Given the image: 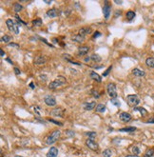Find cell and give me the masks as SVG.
Listing matches in <instances>:
<instances>
[{
	"instance_id": "3",
	"label": "cell",
	"mask_w": 154,
	"mask_h": 157,
	"mask_svg": "<svg viewBox=\"0 0 154 157\" xmlns=\"http://www.w3.org/2000/svg\"><path fill=\"white\" fill-rule=\"evenodd\" d=\"M6 25H7L8 29H9L10 32L14 33L15 34H19V27H18V25H17L14 21H13L12 19H8V20L6 21Z\"/></svg>"
},
{
	"instance_id": "6",
	"label": "cell",
	"mask_w": 154,
	"mask_h": 157,
	"mask_svg": "<svg viewBox=\"0 0 154 157\" xmlns=\"http://www.w3.org/2000/svg\"><path fill=\"white\" fill-rule=\"evenodd\" d=\"M44 101H45V103L47 104L48 106H50V107L56 105V100H55V98H54L53 96H50V95H47V96L45 97Z\"/></svg>"
},
{
	"instance_id": "13",
	"label": "cell",
	"mask_w": 154,
	"mask_h": 157,
	"mask_svg": "<svg viewBox=\"0 0 154 157\" xmlns=\"http://www.w3.org/2000/svg\"><path fill=\"white\" fill-rule=\"evenodd\" d=\"M132 74L137 77H144L145 75H146L144 70H139V69H133V70H132Z\"/></svg>"
},
{
	"instance_id": "20",
	"label": "cell",
	"mask_w": 154,
	"mask_h": 157,
	"mask_svg": "<svg viewBox=\"0 0 154 157\" xmlns=\"http://www.w3.org/2000/svg\"><path fill=\"white\" fill-rule=\"evenodd\" d=\"M136 130V128L135 127H127V128H124V129H121L120 131H123V132H132V131H135Z\"/></svg>"
},
{
	"instance_id": "27",
	"label": "cell",
	"mask_w": 154,
	"mask_h": 157,
	"mask_svg": "<svg viewBox=\"0 0 154 157\" xmlns=\"http://www.w3.org/2000/svg\"><path fill=\"white\" fill-rule=\"evenodd\" d=\"M154 155V150H148L146 151L145 153V157H152Z\"/></svg>"
},
{
	"instance_id": "16",
	"label": "cell",
	"mask_w": 154,
	"mask_h": 157,
	"mask_svg": "<svg viewBox=\"0 0 154 157\" xmlns=\"http://www.w3.org/2000/svg\"><path fill=\"white\" fill-rule=\"evenodd\" d=\"M51 114L53 115V116H59V117H62L63 116V110H61V109H55L51 111Z\"/></svg>"
},
{
	"instance_id": "10",
	"label": "cell",
	"mask_w": 154,
	"mask_h": 157,
	"mask_svg": "<svg viewBox=\"0 0 154 157\" xmlns=\"http://www.w3.org/2000/svg\"><path fill=\"white\" fill-rule=\"evenodd\" d=\"M57 155H58V150L55 147L50 148L47 153V157H56Z\"/></svg>"
},
{
	"instance_id": "21",
	"label": "cell",
	"mask_w": 154,
	"mask_h": 157,
	"mask_svg": "<svg viewBox=\"0 0 154 157\" xmlns=\"http://www.w3.org/2000/svg\"><path fill=\"white\" fill-rule=\"evenodd\" d=\"M46 62V58L44 56H38L35 58V61H34V63L35 64H43Z\"/></svg>"
},
{
	"instance_id": "39",
	"label": "cell",
	"mask_w": 154,
	"mask_h": 157,
	"mask_svg": "<svg viewBox=\"0 0 154 157\" xmlns=\"http://www.w3.org/2000/svg\"><path fill=\"white\" fill-rule=\"evenodd\" d=\"M14 72H15V74H17V75H18V74H20V70H18L17 68H14Z\"/></svg>"
},
{
	"instance_id": "30",
	"label": "cell",
	"mask_w": 154,
	"mask_h": 157,
	"mask_svg": "<svg viewBox=\"0 0 154 157\" xmlns=\"http://www.w3.org/2000/svg\"><path fill=\"white\" fill-rule=\"evenodd\" d=\"M86 135H87V136H89V138H90V139H91V140H93L94 138L96 137V133H95V132H91V131H90V132H87V133H86Z\"/></svg>"
},
{
	"instance_id": "38",
	"label": "cell",
	"mask_w": 154,
	"mask_h": 157,
	"mask_svg": "<svg viewBox=\"0 0 154 157\" xmlns=\"http://www.w3.org/2000/svg\"><path fill=\"white\" fill-rule=\"evenodd\" d=\"M92 94H93V95H94L95 97H96V98H99V97H100L99 93H98V92H96L95 90H92Z\"/></svg>"
},
{
	"instance_id": "42",
	"label": "cell",
	"mask_w": 154,
	"mask_h": 157,
	"mask_svg": "<svg viewBox=\"0 0 154 157\" xmlns=\"http://www.w3.org/2000/svg\"><path fill=\"white\" fill-rule=\"evenodd\" d=\"M126 157H139V156H138V155H134L133 154V155H127Z\"/></svg>"
},
{
	"instance_id": "9",
	"label": "cell",
	"mask_w": 154,
	"mask_h": 157,
	"mask_svg": "<svg viewBox=\"0 0 154 157\" xmlns=\"http://www.w3.org/2000/svg\"><path fill=\"white\" fill-rule=\"evenodd\" d=\"M95 106H97L95 102H87V103H84L83 104V108H84V110H93Z\"/></svg>"
},
{
	"instance_id": "44",
	"label": "cell",
	"mask_w": 154,
	"mask_h": 157,
	"mask_svg": "<svg viewBox=\"0 0 154 157\" xmlns=\"http://www.w3.org/2000/svg\"><path fill=\"white\" fill-rule=\"evenodd\" d=\"M114 2H115V3H116V4H119V5H120V4H122V3H123L122 1H114Z\"/></svg>"
},
{
	"instance_id": "24",
	"label": "cell",
	"mask_w": 154,
	"mask_h": 157,
	"mask_svg": "<svg viewBox=\"0 0 154 157\" xmlns=\"http://www.w3.org/2000/svg\"><path fill=\"white\" fill-rule=\"evenodd\" d=\"M112 155V152H111V150L109 149H107V150H105L103 151V156L104 157H111Z\"/></svg>"
},
{
	"instance_id": "46",
	"label": "cell",
	"mask_w": 154,
	"mask_h": 157,
	"mask_svg": "<svg viewBox=\"0 0 154 157\" xmlns=\"http://www.w3.org/2000/svg\"><path fill=\"white\" fill-rule=\"evenodd\" d=\"M1 56H4V51L1 50Z\"/></svg>"
},
{
	"instance_id": "15",
	"label": "cell",
	"mask_w": 154,
	"mask_h": 157,
	"mask_svg": "<svg viewBox=\"0 0 154 157\" xmlns=\"http://www.w3.org/2000/svg\"><path fill=\"white\" fill-rule=\"evenodd\" d=\"M91 77L93 79V80H95L96 82H98V83H100L101 81H102L101 76L98 74H96L95 71H91Z\"/></svg>"
},
{
	"instance_id": "25",
	"label": "cell",
	"mask_w": 154,
	"mask_h": 157,
	"mask_svg": "<svg viewBox=\"0 0 154 157\" xmlns=\"http://www.w3.org/2000/svg\"><path fill=\"white\" fill-rule=\"evenodd\" d=\"M23 9V7H22V5L19 3H15L14 6V12H16V13H18V12H20L21 10Z\"/></svg>"
},
{
	"instance_id": "40",
	"label": "cell",
	"mask_w": 154,
	"mask_h": 157,
	"mask_svg": "<svg viewBox=\"0 0 154 157\" xmlns=\"http://www.w3.org/2000/svg\"><path fill=\"white\" fill-rule=\"evenodd\" d=\"M100 35H101V34L97 32V33H95V34H94L93 37H94V38H97V36H100Z\"/></svg>"
},
{
	"instance_id": "5",
	"label": "cell",
	"mask_w": 154,
	"mask_h": 157,
	"mask_svg": "<svg viewBox=\"0 0 154 157\" xmlns=\"http://www.w3.org/2000/svg\"><path fill=\"white\" fill-rule=\"evenodd\" d=\"M107 93H108V95H109L111 98H116V97H117L116 86H115L113 83H111V84H108V85H107Z\"/></svg>"
},
{
	"instance_id": "22",
	"label": "cell",
	"mask_w": 154,
	"mask_h": 157,
	"mask_svg": "<svg viewBox=\"0 0 154 157\" xmlns=\"http://www.w3.org/2000/svg\"><path fill=\"white\" fill-rule=\"evenodd\" d=\"M134 17H135V13H134V12L129 11V12H127V19L128 21H131Z\"/></svg>"
},
{
	"instance_id": "28",
	"label": "cell",
	"mask_w": 154,
	"mask_h": 157,
	"mask_svg": "<svg viewBox=\"0 0 154 157\" xmlns=\"http://www.w3.org/2000/svg\"><path fill=\"white\" fill-rule=\"evenodd\" d=\"M134 110H139L142 115H146V114L147 113V111L145 110L144 108H135V109H134Z\"/></svg>"
},
{
	"instance_id": "8",
	"label": "cell",
	"mask_w": 154,
	"mask_h": 157,
	"mask_svg": "<svg viewBox=\"0 0 154 157\" xmlns=\"http://www.w3.org/2000/svg\"><path fill=\"white\" fill-rule=\"evenodd\" d=\"M105 5L104 8H103V13H104V16L106 19H107L109 17V14H111V6L107 5V1H105Z\"/></svg>"
},
{
	"instance_id": "19",
	"label": "cell",
	"mask_w": 154,
	"mask_h": 157,
	"mask_svg": "<svg viewBox=\"0 0 154 157\" xmlns=\"http://www.w3.org/2000/svg\"><path fill=\"white\" fill-rule=\"evenodd\" d=\"M105 110H106V106L104 104H98L96 106V111L98 112H104Z\"/></svg>"
},
{
	"instance_id": "7",
	"label": "cell",
	"mask_w": 154,
	"mask_h": 157,
	"mask_svg": "<svg viewBox=\"0 0 154 157\" xmlns=\"http://www.w3.org/2000/svg\"><path fill=\"white\" fill-rule=\"evenodd\" d=\"M86 144H87V146L91 150H97V149H98V145H97V143L95 142L94 140H91V139H87V141H86Z\"/></svg>"
},
{
	"instance_id": "43",
	"label": "cell",
	"mask_w": 154,
	"mask_h": 157,
	"mask_svg": "<svg viewBox=\"0 0 154 157\" xmlns=\"http://www.w3.org/2000/svg\"><path fill=\"white\" fill-rule=\"evenodd\" d=\"M147 123H154V119H150V120L147 121Z\"/></svg>"
},
{
	"instance_id": "36",
	"label": "cell",
	"mask_w": 154,
	"mask_h": 157,
	"mask_svg": "<svg viewBox=\"0 0 154 157\" xmlns=\"http://www.w3.org/2000/svg\"><path fill=\"white\" fill-rule=\"evenodd\" d=\"M50 122H51V123H54V124H56V125H59V126H62V123H59V122H56L55 120H52V119H50Z\"/></svg>"
},
{
	"instance_id": "47",
	"label": "cell",
	"mask_w": 154,
	"mask_h": 157,
	"mask_svg": "<svg viewBox=\"0 0 154 157\" xmlns=\"http://www.w3.org/2000/svg\"><path fill=\"white\" fill-rule=\"evenodd\" d=\"M15 157H21V156H18V155H16V156H15Z\"/></svg>"
},
{
	"instance_id": "41",
	"label": "cell",
	"mask_w": 154,
	"mask_h": 157,
	"mask_svg": "<svg viewBox=\"0 0 154 157\" xmlns=\"http://www.w3.org/2000/svg\"><path fill=\"white\" fill-rule=\"evenodd\" d=\"M90 60H91V57H86L85 58V62H89Z\"/></svg>"
},
{
	"instance_id": "34",
	"label": "cell",
	"mask_w": 154,
	"mask_h": 157,
	"mask_svg": "<svg viewBox=\"0 0 154 157\" xmlns=\"http://www.w3.org/2000/svg\"><path fill=\"white\" fill-rule=\"evenodd\" d=\"M66 134H67L69 137H73L74 136V132L73 131H71V130H67V131H66Z\"/></svg>"
},
{
	"instance_id": "4",
	"label": "cell",
	"mask_w": 154,
	"mask_h": 157,
	"mask_svg": "<svg viewBox=\"0 0 154 157\" xmlns=\"http://www.w3.org/2000/svg\"><path fill=\"white\" fill-rule=\"evenodd\" d=\"M127 102L128 104V106H130V107H135V106H137L139 102H140V99H139V97L137 95H135V94H130V95H128L127 97Z\"/></svg>"
},
{
	"instance_id": "18",
	"label": "cell",
	"mask_w": 154,
	"mask_h": 157,
	"mask_svg": "<svg viewBox=\"0 0 154 157\" xmlns=\"http://www.w3.org/2000/svg\"><path fill=\"white\" fill-rule=\"evenodd\" d=\"M146 64H147V66H148L149 68H154V58L153 57H148L147 60H146Z\"/></svg>"
},
{
	"instance_id": "11",
	"label": "cell",
	"mask_w": 154,
	"mask_h": 157,
	"mask_svg": "<svg viewBox=\"0 0 154 157\" xmlns=\"http://www.w3.org/2000/svg\"><path fill=\"white\" fill-rule=\"evenodd\" d=\"M131 119V115L127 112H122L120 114V120L123 121V122H128L130 121Z\"/></svg>"
},
{
	"instance_id": "2",
	"label": "cell",
	"mask_w": 154,
	"mask_h": 157,
	"mask_svg": "<svg viewBox=\"0 0 154 157\" xmlns=\"http://www.w3.org/2000/svg\"><path fill=\"white\" fill-rule=\"evenodd\" d=\"M60 137V131L59 130H54L53 132H51V133L48 136V138L46 139V143L48 145H50V144H53L54 142H56L58 140V138Z\"/></svg>"
},
{
	"instance_id": "31",
	"label": "cell",
	"mask_w": 154,
	"mask_h": 157,
	"mask_svg": "<svg viewBox=\"0 0 154 157\" xmlns=\"http://www.w3.org/2000/svg\"><path fill=\"white\" fill-rule=\"evenodd\" d=\"M132 152H133L134 155H138V154L140 153V150H139V148L136 147V146L132 147Z\"/></svg>"
},
{
	"instance_id": "26",
	"label": "cell",
	"mask_w": 154,
	"mask_h": 157,
	"mask_svg": "<svg viewBox=\"0 0 154 157\" xmlns=\"http://www.w3.org/2000/svg\"><path fill=\"white\" fill-rule=\"evenodd\" d=\"M111 104H113L114 106H116V107H120L121 106V103L120 101L118 100L117 98H111Z\"/></svg>"
},
{
	"instance_id": "17",
	"label": "cell",
	"mask_w": 154,
	"mask_h": 157,
	"mask_svg": "<svg viewBox=\"0 0 154 157\" xmlns=\"http://www.w3.org/2000/svg\"><path fill=\"white\" fill-rule=\"evenodd\" d=\"M91 32V30L90 28H82V29H80V30H79V34L84 37V35H86V34H90Z\"/></svg>"
},
{
	"instance_id": "35",
	"label": "cell",
	"mask_w": 154,
	"mask_h": 157,
	"mask_svg": "<svg viewBox=\"0 0 154 157\" xmlns=\"http://www.w3.org/2000/svg\"><path fill=\"white\" fill-rule=\"evenodd\" d=\"M111 69H112V66H109V67H108V69H107V70L105 71L104 74H103V75H104V76H107V74H109V71L111 70Z\"/></svg>"
},
{
	"instance_id": "29",
	"label": "cell",
	"mask_w": 154,
	"mask_h": 157,
	"mask_svg": "<svg viewBox=\"0 0 154 157\" xmlns=\"http://www.w3.org/2000/svg\"><path fill=\"white\" fill-rule=\"evenodd\" d=\"M91 59H92V60L95 61V62H99V61L101 60V57L99 56V55H97V54H93V55H91Z\"/></svg>"
},
{
	"instance_id": "23",
	"label": "cell",
	"mask_w": 154,
	"mask_h": 157,
	"mask_svg": "<svg viewBox=\"0 0 154 157\" xmlns=\"http://www.w3.org/2000/svg\"><path fill=\"white\" fill-rule=\"evenodd\" d=\"M72 40L81 43V42H84V37L82 36V35H80V34H78V35H74V36L72 37Z\"/></svg>"
},
{
	"instance_id": "32",
	"label": "cell",
	"mask_w": 154,
	"mask_h": 157,
	"mask_svg": "<svg viewBox=\"0 0 154 157\" xmlns=\"http://www.w3.org/2000/svg\"><path fill=\"white\" fill-rule=\"evenodd\" d=\"M32 24H34V26H41L42 25V21H41L40 18H38V19H35V20L32 21Z\"/></svg>"
},
{
	"instance_id": "14",
	"label": "cell",
	"mask_w": 154,
	"mask_h": 157,
	"mask_svg": "<svg viewBox=\"0 0 154 157\" xmlns=\"http://www.w3.org/2000/svg\"><path fill=\"white\" fill-rule=\"evenodd\" d=\"M89 50H90L89 47H80L78 49V54L79 55H86L89 53Z\"/></svg>"
},
{
	"instance_id": "33",
	"label": "cell",
	"mask_w": 154,
	"mask_h": 157,
	"mask_svg": "<svg viewBox=\"0 0 154 157\" xmlns=\"http://www.w3.org/2000/svg\"><path fill=\"white\" fill-rule=\"evenodd\" d=\"M10 40V37L9 36V35H4V36H2V38H1V41H2V42H5V43H8Z\"/></svg>"
},
{
	"instance_id": "37",
	"label": "cell",
	"mask_w": 154,
	"mask_h": 157,
	"mask_svg": "<svg viewBox=\"0 0 154 157\" xmlns=\"http://www.w3.org/2000/svg\"><path fill=\"white\" fill-rule=\"evenodd\" d=\"M9 46H10V47H15V48H17V49L19 48V46H18L16 43H10L9 44Z\"/></svg>"
},
{
	"instance_id": "1",
	"label": "cell",
	"mask_w": 154,
	"mask_h": 157,
	"mask_svg": "<svg viewBox=\"0 0 154 157\" xmlns=\"http://www.w3.org/2000/svg\"><path fill=\"white\" fill-rule=\"evenodd\" d=\"M67 83V80L64 78L63 76H59L58 78H56L54 81H52L51 83L49 85V89L50 90H54V89H57V88L63 86L65 84Z\"/></svg>"
},
{
	"instance_id": "12",
	"label": "cell",
	"mask_w": 154,
	"mask_h": 157,
	"mask_svg": "<svg viewBox=\"0 0 154 157\" xmlns=\"http://www.w3.org/2000/svg\"><path fill=\"white\" fill-rule=\"evenodd\" d=\"M47 15L49 17H50V18H54V17H56L59 15V12H58L56 9H51V10L48 11Z\"/></svg>"
},
{
	"instance_id": "45",
	"label": "cell",
	"mask_w": 154,
	"mask_h": 157,
	"mask_svg": "<svg viewBox=\"0 0 154 157\" xmlns=\"http://www.w3.org/2000/svg\"><path fill=\"white\" fill-rule=\"evenodd\" d=\"M45 3H46V4H51V1H45Z\"/></svg>"
}]
</instances>
